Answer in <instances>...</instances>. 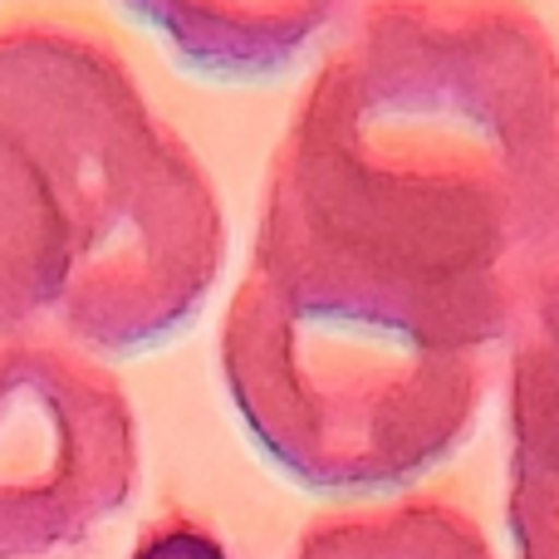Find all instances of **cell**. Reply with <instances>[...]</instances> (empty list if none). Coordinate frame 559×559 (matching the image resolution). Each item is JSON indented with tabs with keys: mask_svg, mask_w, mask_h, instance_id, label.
Segmentation results:
<instances>
[{
	"mask_svg": "<svg viewBox=\"0 0 559 559\" xmlns=\"http://www.w3.org/2000/svg\"><path fill=\"white\" fill-rule=\"evenodd\" d=\"M289 559H496L481 521L447 496H397L329 511L305 525Z\"/></svg>",
	"mask_w": 559,
	"mask_h": 559,
	"instance_id": "cell-6",
	"label": "cell"
},
{
	"mask_svg": "<svg viewBox=\"0 0 559 559\" xmlns=\"http://www.w3.org/2000/svg\"><path fill=\"white\" fill-rule=\"evenodd\" d=\"M515 348V540L525 559H555V472H550V407H555V314H540L511 338Z\"/></svg>",
	"mask_w": 559,
	"mask_h": 559,
	"instance_id": "cell-7",
	"label": "cell"
},
{
	"mask_svg": "<svg viewBox=\"0 0 559 559\" xmlns=\"http://www.w3.org/2000/svg\"><path fill=\"white\" fill-rule=\"evenodd\" d=\"M251 265L427 344L555 314L559 59L531 0H364L271 153Z\"/></svg>",
	"mask_w": 559,
	"mask_h": 559,
	"instance_id": "cell-1",
	"label": "cell"
},
{
	"mask_svg": "<svg viewBox=\"0 0 559 559\" xmlns=\"http://www.w3.org/2000/svg\"><path fill=\"white\" fill-rule=\"evenodd\" d=\"M222 265L212 173L133 69L74 25L0 29V338L138 354L192 324Z\"/></svg>",
	"mask_w": 559,
	"mask_h": 559,
	"instance_id": "cell-2",
	"label": "cell"
},
{
	"mask_svg": "<svg viewBox=\"0 0 559 559\" xmlns=\"http://www.w3.org/2000/svg\"><path fill=\"white\" fill-rule=\"evenodd\" d=\"M222 378L280 472L348 496L447 462L491 393V354L427 344L251 265L222 319Z\"/></svg>",
	"mask_w": 559,
	"mask_h": 559,
	"instance_id": "cell-3",
	"label": "cell"
},
{
	"mask_svg": "<svg viewBox=\"0 0 559 559\" xmlns=\"http://www.w3.org/2000/svg\"><path fill=\"white\" fill-rule=\"evenodd\" d=\"M138 417L94 348L20 329L0 338V559L84 545L138 491Z\"/></svg>",
	"mask_w": 559,
	"mask_h": 559,
	"instance_id": "cell-4",
	"label": "cell"
},
{
	"mask_svg": "<svg viewBox=\"0 0 559 559\" xmlns=\"http://www.w3.org/2000/svg\"><path fill=\"white\" fill-rule=\"evenodd\" d=\"M182 69L222 84L289 74L358 0H118Z\"/></svg>",
	"mask_w": 559,
	"mask_h": 559,
	"instance_id": "cell-5",
	"label": "cell"
}]
</instances>
